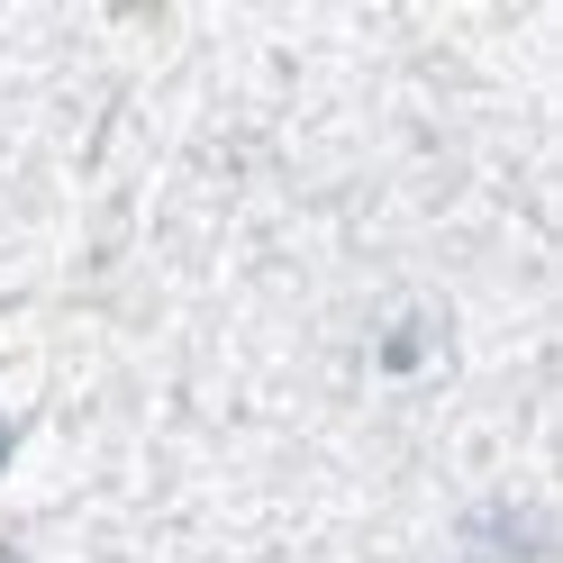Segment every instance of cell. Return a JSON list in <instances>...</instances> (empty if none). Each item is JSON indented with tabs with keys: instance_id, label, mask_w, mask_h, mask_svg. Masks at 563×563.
Wrapping results in <instances>:
<instances>
[{
	"instance_id": "cell-1",
	"label": "cell",
	"mask_w": 563,
	"mask_h": 563,
	"mask_svg": "<svg viewBox=\"0 0 563 563\" xmlns=\"http://www.w3.org/2000/svg\"><path fill=\"white\" fill-rule=\"evenodd\" d=\"M0 464H10V418H0Z\"/></svg>"
},
{
	"instance_id": "cell-2",
	"label": "cell",
	"mask_w": 563,
	"mask_h": 563,
	"mask_svg": "<svg viewBox=\"0 0 563 563\" xmlns=\"http://www.w3.org/2000/svg\"><path fill=\"white\" fill-rule=\"evenodd\" d=\"M0 563H19V545H0Z\"/></svg>"
}]
</instances>
